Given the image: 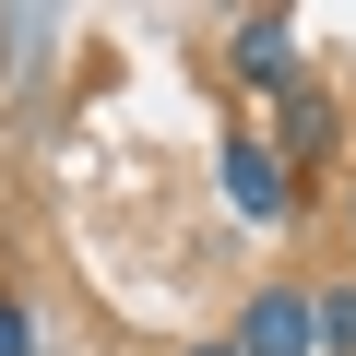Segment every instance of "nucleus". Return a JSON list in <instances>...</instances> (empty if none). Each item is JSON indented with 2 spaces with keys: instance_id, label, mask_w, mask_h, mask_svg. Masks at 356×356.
Here are the masks:
<instances>
[{
  "instance_id": "obj_1",
  "label": "nucleus",
  "mask_w": 356,
  "mask_h": 356,
  "mask_svg": "<svg viewBox=\"0 0 356 356\" xmlns=\"http://www.w3.org/2000/svg\"><path fill=\"white\" fill-rule=\"evenodd\" d=\"M214 178H226V202H238L250 226L297 214V166H285V143H273V131H238V143L214 154Z\"/></svg>"
},
{
  "instance_id": "obj_2",
  "label": "nucleus",
  "mask_w": 356,
  "mask_h": 356,
  "mask_svg": "<svg viewBox=\"0 0 356 356\" xmlns=\"http://www.w3.org/2000/svg\"><path fill=\"white\" fill-rule=\"evenodd\" d=\"M226 344H238V356H321V297H309V285H261Z\"/></svg>"
},
{
  "instance_id": "obj_3",
  "label": "nucleus",
  "mask_w": 356,
  "mask_h": 356,
  "mask_svg": "<svg viewBox=\"0 0 356 356\" xmlns=\"http://www.w3.org/2000/svg\"><path fill=\"white\" fill-rule=\"evenodd\" d=\"M226 72H238L250 95H297V83H309V72H297V24H285V13H250V24L226 36Z\"/></svg>"
},
{
  "instance_id": "obj_4",
  "label": "nucleus",
  "mask_w": 356,
  "mask_h": 356,
  "mask_svg": "<svg viewBox=\"0 0 356 356\" xmlns=\"http://www.w3.org/2000/svg\"><path fill=\"white\" fill-rule=\"evenodd\" d=\"M332 131H344V107H332V83H297V95H285V119H273V143H285V166H332V154H344Z\"/></svg>"
},
{
  "instance_id": "obj_5",
  "label": "nucleus",
  "mask_w": 356,
  "mask_h": 356,
  "mask_svg": "<svg viewBox=\"0 0 356 356\" xmlns=\"http://www.w3.org/2000/svg\"><path fill=\"white\" fill-rule=\"evenodd\" d=\"M321 356H356V285H321Z\"/></svg>"
},
{
  "instance_id": "obj_6",
  "label": "nucleus",
  "mask_w": 356,
  "mask_h": 356,
  "mask_svg": "<svg viewBox=\"0 0 356 356\" xmlns=\"http://www.w3.org/2000/svg\"><path fill=\"white\" fill-rule=\"evenodd\" d=\"M0 356H36V309H24L13 285H0Z\"/></svg>"
},
{
  "instance_id": "obj_7",
  "label": "nucleus",
  "mask_w": 356,
  "mask_h": 356,
  "mask_svg": "<svg viewBox=\"0 0 356 356\" xmlns=\"http://www.w3.org/2000/svg\"><path fill=\"white\" fill-rule=\"evenodd\" d=\"M178 356H238V344H178Z\"/></svg>"
},
{
  "instance_id": "obj_8",
  "label": "nucleus",
  "mask_w": 356,
  "mask_h": 356,
  "mask_svg": "<svg viewBox=\"0 0 356 356\" xmlns=\"http://www.w3.org/2000/svg\"><path fill=\"white\" fill-rule=\"evenodd\" d=\"M344 238H356V178H344Z\"/></svg>"
}]
</instances>
